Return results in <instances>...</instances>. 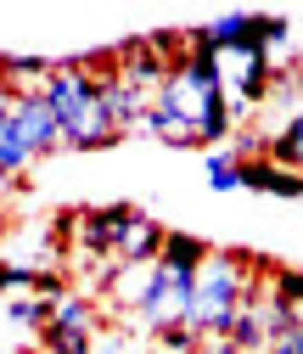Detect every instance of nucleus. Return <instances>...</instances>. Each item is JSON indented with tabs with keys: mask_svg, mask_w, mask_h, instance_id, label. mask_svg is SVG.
Segmentation results:
<instances>
[{
	"mask_svg": "<svg viewBox=\"0 0 303 354\" xmlns=\"http://www.w3.org/2000/svg\"><path fill=\"white\" fill-rule=\"evenodd\" d=\"M28 163H34V152H28V141L17 136V124H12V113H6V124H0V174L12 180V174H23Z\"/></svg>",
	"mask_w": 303,
	"mask_h": 354,
	"instance_id": "5",
	"label": "nucleus"
},
{
	"mask_svg": "<svg viewBox=\"0 0 303 354\" xmlns=\"http://www.w3.org/2000/svg\"><path fill=\"white\" fill-rule=\"evenodd\" d=\"M242 186L264 192V197H303V174L281 169L275 158H253V163H242Z\"/></svg>",
	"mask_w": 303,
	"mask_h": 354,
	"instance_id": "4",
	"label": "nucleus"
},
{
	"mask_svg": "<svg viewBox=\"0 0 303 354\" xmlns=\"http://www.w3.org/2000/svg\"><path fill=\"white\" fill-rule=\"evenodd\" d=\"M247 292H253L247 259L231 253V248H213L208 264H202V276H197V321H191V332H197L202 343H208V337H231Z\"/></svg>",
	"mask_w": 303,
	"mask_h": 354,
	"instance_id": "1",
	"label": "nucleus"
},
{
	"mask_svg": "<svg viewBox=\"0 0 303 354\" xmlns=\"http://www.w3.org/2000/svg\"><path fill=\"white\" fill-rule=\"evenodd\" d=\"M6 236H12V219H6V208H0V248H6Z\"/></svg>",
	"mask_w": 303,
	"mask_h": 354,
	"instance_id": "10",
	"label": "nucleus"
},
{
	"mask_svg": "<svg viewBox=\"0 0 303 354\" xmlns=\"http://www.w3.org/2000/svg\"><path fill=\"white\" fill-rule=\"evenodd\" d=\"M208 186L213 192H242V163L231 152H208Z\"/></svg>",
	"mask_w": 303,
	"mask_h": 354,
	"instance_id": "6",
	"label": "nucleus"
},
{
	"mask_svg": "<svg viewBox=\"0 0 303 354\" xmlns=\"http://www.w3.org/2000/svg\"><path fill=\"white\" fill-rule=\"evenodd\" d=\"M163 242H168V231L157 225L152 214L135 208V219L124 225V236H118V248H113V264H157V259H163Z\"/></svg>",
	"mask_w": 303,
	"mask_h": 354,
	"instance_id": "3",
	"label": "nucleus"
},
{
	"mask_svg": "<svg viewBox=\"0 0 303 354\" xmlns=\"http://www.w3.org/2000/svg\"><path fill=\"white\" fill-rule=\"evenodd\" d=\"M12 124H17V136L28 141V152L34 158H46V152H62L68 141H62V124H57V113L46 107V96H17L12 102Z\"/></svg>",
	"mask_w": 303,
	"mask_h": 354,
	"instance_id": "2",
	"label": "nucleus"
},
{
	"mask_svg": "<svg viewBox=\"0 0 303 354\" xmlns=\"http://www.w3.org/2000/svg\"><path fill=\"white\" fill-rule=\"evenodd\" d=\"M6 186H12V180H6V174H0V192H6Z\"/></svg>",
	"mask_w": 303,
	"mask_h": 354,
	"instance_id": "11",
	"label": "nucleus"
},
{
	"mask_svg": "<svg viewBox=\"0 0 303 354\" xmlns=\"http://www.w3.org/2000/svg\"><path fill=\"white\" fill-rule=\"evenodd\" d=\"M12 102H17V91H12L6 79H0V124H6V113H12Z\"/></svg>",
	"mask_w": 303,
	"mask_h": 354,
	"instance_id": "9",
	"label": "nucleus"
},
{
	"mask_svg": "<svg viewBox=\"0 0 303 354\" xmlns=\"http://www.w3.org/2000/svg\"><path fill=\"white\" fill-rule=\"evenodd\" d=\"M202 354H242V348H236L231 337H208V343H202Z\"/></svg>",
	"mask_w": 303,
	"mask_h": 354,
	"instance_id": "8",
	"label": "nucleus"
},
{
	"mask_svg": "<svg viewBox=\"0 0 303 354\" xmlns=\"http://www.w3.org/2000/svg\"><path fill=\"white\" fill-rule=\"evenodd\" d=\"M12 354H34V348H12Z\"/></svg>",
	"mask_w": 303,
	"mask_h": 354,
	"instance_id": "12",
	"label": "nucleus"
},
{
	"mask_svg": "<svg viewBox=\"0 0 303 354\" xmlns=\"http://www.w3.org/2000/svg\"><path fill=\"white\" fill-rule=\"evenodd\" d=\"M270 292H275L286 309H303V270H275V276H270Z\"/></svg>",
	"mask_w": 303,
	"mask_h": 354,
	"instance_id": "7",
	"label": "nucleus"
}]
</instances>
